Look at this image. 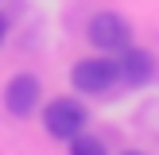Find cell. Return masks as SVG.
<instances>
[{"mask_svg":"<svg viewBox=\"0 0 159 155\" xmlns=\"http://www.w3.org/2000/svg\"><path fill=\"white\" fill-rule=\"evenodd\" d=\"M70 82H74V89H78V93H105L109 85L120 82L116 58H109V54L78 58V62H74V70H70Z\"/></svg>","mask_w":159,"mask_h":155,"instance_id":"cell-2","label":"cell"},{"mask_svg":"<svg viewBox=\"0 0 159 155\" xmlns=\"http://www.w3.org/2000/svg\"><path fill=\"white\" fill-rule=\"evenodd\" d=\"M116 70H120V82L148 85L152 74H155V58H152V51H144V46H124L120 58H116Z\"/></svg>","mask_w":159,"mask_h":155,"instance_id":"cell-5","label":"cell"},{"mask_svg":"<svg viewBox=\"0 0 159 155\" xmlns=\"http://www.w3.org/2000/svg\"><path fill=\"white\" fill-rule=\"evenodd\" d=\"M66 144H70V155H109L105 140L89 136V132H78V136H74V140H66Z\"/></svg>","mask_w":159,"mask_h":155,"instance_id":"cell-6","label":"cell"},{"mask_svg":"<svg viewBox=\"0 0 159 155\" xmlns=\"http://www.w3.org/2000/svg\"><path fill=\"white\" fill-rule=\"evenodd\" d=\"M39 101H43V85H39V78H31V74H16V78H8V85H4V108L12 116H31L39 108Z\"/></svg>","mask_w":159,"mask_h":155,"instance_id":"cell-4","label":"cell"},{"mask_svg":"<svg viewBox=\"0 0 159 155\" xmlns=\"http://www.w3.org/2000/svg\"><path fill=\"white\" fill-rule=\"evenodd\" d=\"M124 155H144V151H124Z\"/></svg>","mask_w":159,"mask_h":155,"instance_id":"cell-8","label":"cell"},{"mask_svg":"<svg viewBox=\"0 0 159 155\" xmlns=\"http://www.w3.org/2000/svg\"><path fill=\"white\" fill-rule=\"evenodd\" d=\"M85 39L101 54H120L124 46H132V23L116 12H97L89 20V27H85Z\"/></svg>","mask_w":159,"mask_h":155,"instance_id":"cell-1","label":"cell"},{"mask_svg":"<svg viewBox=\"0 0 159 155\" xmlns=\"http://www.w3.org/2000/svg\"><path fill=\"white\" fill-rule=\"evenodd\" d=\"M85 105L74 97H58L43 108V128L51 132L54 140H74L78 132H85Z\"/></svg>","mask_w":159,"mask_h":155,"instance_id":"cell-3","label":"cell"},{"mask_svg":"<svg viewBox=\"0 0 159 155\" xmlns=\"http://www.w3.org/2000/svg\"><path fill=\"white\" fill-rule=\"evenodd\" d=\"M4 31H8V23H4V20H0V43H4Z\"/></svg>","mask_w":159,"mask_h":155,"instance_id":"cell-7","label":"cell"}]
</instances>
